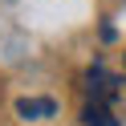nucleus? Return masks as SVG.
I'll use <instances>...</instances> for the list:
<instances>
[{"mask_svg": "<svg viewBox=\"0 0 126 126\" xmlns=\"http://www.w3.org/2000/svg\"><path fill=\"white\" fill-rule=\"evenodd\" d=\"M114 94H118V77L106 73V65H94L85 73V98H90V106H114Z\"/></svg>", "mask_w": 126, "mask_h": 126, "instance_id": "f257e3e1", "label": "nucleus"}, {"mask_svg": "<svg viewBox=\"0 0 126 126\" xmlns=\"http://www.w3.org/2000/svg\"><path fill=\"white\" fill-rule=\"evenodd\" d=\"M16 114L20 118H53L57 114V102L53 98H20L16 102Z\"/></svg>", "mask_w": 126, "mask_h": 126, "instance_id": "f03ea898", "label": "nucleus"}, {"mask_svg": "<svg viewBox=\"0 0 126 126\" xmlns=\"http://www.w3.org/2000/svg\"><path fill=\"white\" fill-rule=\"evenodd\" d=\"M85 126H118L114 106H85Z\"/></svg>", "mask_w": 126, "mask_h": 126, "instance_id": "7ed1b4c3", "label": "nucleus"}]
</instances>
